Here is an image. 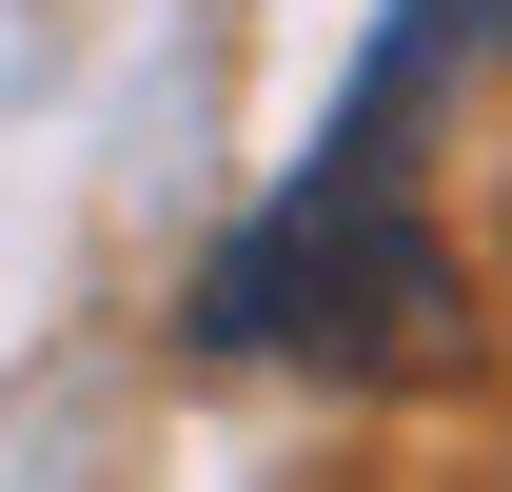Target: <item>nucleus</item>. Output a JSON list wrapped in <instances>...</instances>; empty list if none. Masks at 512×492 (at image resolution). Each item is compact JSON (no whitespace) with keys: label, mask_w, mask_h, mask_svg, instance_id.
Returning a JSON list of instances; mask_svg holds the SVG:
<instances>
[{"label":"nucleus","mask_w":512,"mask_h":492,"mask_svg":"<svg viewBox=\"0 0 512 492\" xmlns=\"http://www.w3.org/2000/svg\"><path fill=\"white\" fill-rule=\"evenodd\" d=\"M453 256L414 217V158H316V178L237 217V237L197 256L178 335L197 355H296V374H434L453 355Z\"/></svg>","instance_id":"1"},{"label":"nucleus","mask_w":512,"mask_h":492,"mask_svg":"<svg viewBox=\"0 0 512 492\" xmlns=\"http://www.w3.org/2000/svg\"><path fill=\"white\" fill-rule=\"evenodd\" d=\"M493 40H512V0H394V20H375V60H355V99H335V138H316V158H414V119H434V99H453L473 60H493Z\"/></svg>","instance_id":"2"}]
</instances>
